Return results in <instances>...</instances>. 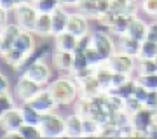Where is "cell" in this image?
I'll return each instance as SVG.
<instances>
[{"label": "cell", "mask_w": 157, "mask_h": 139, "mask_svg": "<svg viewBox=\"0 0 157 139\" xmlns=\"http://www.w3.org/2000/svg\"><path fill=\"white\" fill-rule=\"evenodd\" d=\"M45 87L49 89V92L52 94V97L56 99L59 106H73V103L80 96L78 82L72 75H63V77L54 78Z\"/></svg>", "instance_id": "cell-1"}, {"label": "cell", "mask_w": 157, "mask_h": 139, "mask_svg": "<svg viewBox=\"0 0 157 139\" xmlns=\"http://www.w3.org/2000/svg\"><path fill=\"white\" fill-rule=\"evenodd\" d=\"M39 127L44 134V137H49V139L65 137L67 136V118L58 115L56 111L42 113Z\"/></svg>", "instance_id": "cell-2"}, {"label": "cell", "mask_w": 157, "mask_h": 139, "mask_svg": "<svg viewBox=\"0 0 157 139\" xmlns=\"http://www.w3.org/2000/svg\"><path fill=\"white\" fill-rule=\"evenodd\" d=\"M91 37H93V47L105 59L112 57L117 52V42L113 40V35L110 31H107L105 28H98L94 31H91Z\"/></svg>", "instance_id": "cell-3"}, {"label": "cell", "mask_w": 157, "mask_h": 139, "mask_svg": "<svg viewBox=\"0 0 157 139\" xmlns=\"http://www.w3.org/2000/svg\"><path fill=\"white\" fill-rule=\"evenodd\" d=\"M44 89V85H40L39 82L32 80L26 75H19L16 80V85H14V97L21 103H28L30 99H33L35 96L39 94L40 90Z\"/></svg>", "instance_id": "cell-4"}, {"label": "cell", "mask_w": 157, "mask_h": 139, "mask_svg": "<svg viewBox=\"0 0 157 139\" xmlns=\"http://www.w3.org/2000/svg\"><path fill=\"white\" fill-rule=\"evenodd\" d=\"M12 14H14V21L21 26V30L33 31L37 17H39V11H37L35 4H23V5L14 7Z\"/></svg>", "instance_id": "cell-5"}, {"label": "cell", "mask_w": 157, "mask_h": 139, "mask_svg": "<svg viewBox=\"0 0 157 139\" xmlns=\"http://www.w3.org/2000/svg\"><path fill=\"white\" fill-rule=\"evenodd\" d=\"M136 63H138V57L135 56H129L126 52H121L117 50L112 57L107 59V64L112 71H117V73H128V75H135V70H136Z\"/></svg>", "instance_id": "cell-6"}, {"label": "cell", "mask_w": 157, "mask_h": 139, "mask_svg": "<svg viewBox=\"0 0 157 139\" xmlns=\"http://www.w3.org/2000/svg\"><path fill=\"white\" fill-rule=\"evenodd\" d=\"M23 123H25V118H23V113H21L19 106H12V108L2 110V113H0V125L4 129V132L19 130Z\"/></svg>", "instance_id": "cell-7"}, {"label": "cell", "mask_w": 157, "mask_h": 139, "mask_svg": "<svg viewBox=\"0 0 157 139\" xmlns=\"http://www.w3.org/2000/svg\"><path fill=\"white\" fill-rule=\"evenodd\" d=\"M89 23H91L89 17H86L84 14H80L78 11H73V12H70V19H68L67 30L70 33L75 35L77 38H82L84 35L91 33Z\"/></svg>", "instance_id": "cell-8"}, {"label": "cell", "mask_w": 157, "mask_h": 139, "mask_svg": "<svg viewBox=\"0 0 157 139\" xmlns=\"http://www.w3.org/2000/svg\"><path fill=\"white\" fill-rule=\"evenodd\" d=\"M25 75L26 77H30L32 80H35V82H39L40 85H47V83L51 82V77H52V70H51V66L47 64V63L44 61V59H39V61H35L32 66L25 71Z\"/></svg>", "instance_id": "cell-9"}, {"label": "cell", "mask_w": 157, "mask_h": 139, "mask_svg": "<svg viewBox=\"0 0 157 139\" xmlns=\"http://www.w3.org/2000/svg\"><path fill=\"white\" fill-rule=\"evenodd\" d=\"M21 31H23L21 26L16 21L9 23V24H6L2 28V33H0V54H6L7 50H11L14 47V42L17 40Z\"/></svg>", "instance_id": "cell-10"}, {"label": "cell", "mask_w": 157, "mask_h": 139, "mask_svg": "<svg viewBox=\"0 0 157 139\" xmlns=\"http://www.w3.org/2000/svg\"><path fill=\"white\" fill-rule=\"evenodd\" d=\"M28 103L33 106L37 111H40V113L56 111V108H59V104H58L56 99L52 97V94L49 92V89H47V87H44V89L40 90V92L35 96L33 99H30Z\"/></svg>", "instance_id": "cell-11"}, {"label": "cell", "mask_w": 157, "mask_h": 139, "mask_svg": "<svg viewBox=\"0 0 157 139\" xmlns=\"http://www.w3.org/2000/svg\"><path fill=\"white\" fill-rule=\"evenodd\" d=\"M51 59H52V66H54L56 71H61L63 75H72V70H73V52L54 49V50H52V54H51Z\"/></svg>", "instance_id": "cell-12"}, {"label": "cell", "mask_w": 157, "mask_h": 139, "mask_svg": "<svg viewBox=\"0 0 157 139\" xmlns=\"http://www.w3.org/2000/svg\"><path fill=\"white\" fill-rule=\"evenodd\" d=\"M155 118H157V111L143 106L140 111H136L135 115H131V123L138 130H148V127L152 125V122Z\"/></svg>", "instance_id": "cell-13"}, {"label": "cell", "mask_w": 157, "mask_h": 139, "mask_svg": "<svg viewBox=\"0 0 157 139\" xmlns=\"http://www.w3.org/2000/svg\"><path fill=\"white\" fill-rule=\"evenodd\" d=\"M35 37H37V35H35L33 31H25V30H23L21 33H19V37H17V40L14 42V49H17L25 56H30L35 49H37V38H35Z\"/></svg>", "instance_id": "cell-14"}, {"label": "cell", "mask_w": 157, "mask_h": 139, "mask_svg": "<svg viewBox=\"0 0 157 139\" xmlns=\"http://www.w3.org/2000/svg\"><path fill=\"white\" fill-rule=\"evenodd\" d=\"M128 37H131V38L138 40V42H143V40L148 38V23L143 21L138 14H136L135 17H133V21H131V24H129L128 28Z\"/></svg>", "instance_id": "cell-15"}, {"label": "cell", "mask_w": 157, "mask_h": 139, "mask_svg": "<svg viewBox=\"0 0 157 139\" xmlns=\"http://www.w3.org/2000/svg\"><path fill=\"white\" fill-rule=\"evenodd\" d=\"M78 90H80V96L89 97V99H93V97H96V96H100L101 92H103L96 75L87 77V78H84V80H78Z\"/></svg>", "instance_id": "cell-16"}, {"label": "cell", "mask_w": 157, "mask_h": 139, "mask_svg": "<svg viewBox=\"0 0 157 139\" xmlns=\"http://www.w3.org/2000/svg\"><path fill=\"white\" fill-rule=\"evenodd\" d=\"M67 118V137H84V118L72 111Z\"/></svg>", "instance_id": "cell-17"}, {"label": "cell", "mask_w": 157, "mask_h": 139, "mask_svg": "<svg viewBox=\"0 0 157 139\" xmlns=\"http://www.w3.org/2000/svg\"><path fill=\"white\" fill-rule=\"evenodd\" d=\"M68 19H70V11L67 7H59L56 11L52 12V37L67 31V26H68Z\"/></svg>", "instance_id": "cell-18"}, {"label": "cell", "mask_w": 157, "mask_h": 139, "mask_svg": "<svg viewBox=\"0 0 157 139\" xmlns=\"http://www.w3.org/2000/svg\"><path fill=\"white\" fill-rule=\"evenodd\" d=\"M33 33L40 38H47L52 37V14H45V12H39L37 23H35Z\"/></svg>", "instance_id": "cell-19"}, {"label": "cell", "mask_w": 157, "mask_h": 139, "mask_svg": "<svg viewBox=\"0 0 157 139\" xmlns=\"http://www.w3.org/2000/svg\"><path fill=\"white\" fill-rule=\"evenodd\" d=\"M52 38H54V49L73 52L78 47V38L73 33H70L68 30L63 31V33H59V35H56V37H52Z\"/></svg>", "instance_id": "cell-20"}, {"label": "cell", "mask_w": 157, "mask_h": 139, "mask_svg": "<svg viewBox=\"0 0 157 139\" xmlns=\"http://www.w3.org/2000/svg\"><path fill=\"white\" fill-rule=\"evenodd\" d=\"M115 38H117V50L138 57L141 42H138V40H135V38H131V37H128V35H121V37H115Z\"/></svg>", "instance_id": "cell-21"}, {"label": "cell", "mask_w": 157, "mask_h": 139, "mask_svg": "<svg viewBox=\"0 0 157 139\" xmlns=\"http://www.w3.org/2000/svg\"><path fill=\"white\" fill-rule=\"evenodd\" d=\"M73 11H78L80 14H84L86 17H89L91 21H98L100 14H98V0H78L77 7Z\"/></svg>", "instance_id": "cell-22"}, {"label": "cell", "mask_w": 157, "mask_h": 139, "mask_svg": "<svg viewBox=\"0 0 157 139\" xmlns=\"http://www.w3.org/2000/svg\"><path fill=\"white\" fill-rule=\"evenodd\" d=\"M73 111H75L77 115H80L82 118L93 117V115H94V103H93V99H89V97L78 96L77 101L73 103Z\"/></svg>", "instance_id": "cell-23"}, {"label": "cell", "mask_w": 157, "mask_h": 139, "mask_svg": "<svg viewBox=\"0 0 157 139\" xmlns=\"http://www.w3.org/2000/svg\"><path fill=\"white\" fill-rule=\"evenodd\" d=\"M96 78H98V82L101 85V90L103 92H110L112 90V77H113V71L107 64H101V66L96 68Z\"/></svg>", "instance_id": "cell-24"}, {"label": "cell", "mask_w": 157, "mask_h": 139, "mask_svg": "<svg viewBox=\"0 0 157 139\" xmlns=\"http://www.w3.org/2000/svg\"><path fill=\"white\" fill-rule=\"evenodd\" d=\"M21 108V113H23V118H25V123H32V125H39L40 123V118H42V113L37 111L30 103H21L19 104Z\"/></svg>", "instance_id": "cell-25"}, {"label": "cell", "mask_w": 157, "mask_h": 139, "mask_svg": "<svg viewBox=\"0 0 157 139\" xmlns=\"http://www.w3.org/2000/svg\"><path fill=\"white\" fill-rule=\"evenodd\" d=\"M155 57H157V42L150 38L143 40L140 47L138 59H155Z\"/></svg>", "instance_id": "cell-26"}, {"label": "cell", "mask_w": 157, "mask_h": 139, "mask_svg": "<svg viewBox=\"0 0 157 139\" xmlns=\"http://www.w3.org/2000/svg\"><path fill=\"white\" fill-rule=\"evenodd\" d=\"M101 132V122L94 117L84 118V137H98Z\"/></svg>", "instance_id": "cell-27"}, {"label": "cell", "mask_w": 157, "mask_h": 139, "mask_svg": "<svg viewBox=\"0 0 157 139\" xmlns=\"http://www.w3.org/2000/svg\"><path fill=\"white\" fill-rule=\"evenodd\" d=\"M19 134H21L23 139H40L44 137V134L40 130L39 125H32V123H23L21 129H19Z\"/></svg>", "instance_id": "cell-28"}, {"label": "cell", "mask_w": 157, "mask_h": 139, "mask_svg": "<svg viewBox=\"0 0 157 139\" xmlns=\"http://www.w3.org/2000/svg\"><path fill=\"white\" fill-rule=\"evenodd\" d=\"M155 71H157L155 59H138L135 75H148V73H155Z\"/></svg>", "instance_id": "cell-29"}, {"label": "cell", "mask_w": 157, "mask_h": 139, "mask_svg": "<svg viewBox=\"0 0 157 139\" xmlns=\"http://www.w3.org/2000/svg\"><path fill=\"white\" fill-rule=\"evenodd\" d=\"M135 89H136V78L131 77L126 83H122L121 87L110 90V92H115V94H119L121 97H124V99H126V97H131V96L135 94Z\"/></svg>", "instance_id": "cell-30"}, {"label": "cell", "mask_w": 157, "mask_h": 139, "mask_svg": "<svg viewBox=\"0 0 157 139\" xmlns=\"http://www.w3.org/2000/svg\"><path fill=\"white\" fill-rule=\"evenodd\" d=\"M35 7L39 12H45V14H52V12L61 7L59 0H35Z\"/></svg>", "instance_id": "cell-31"}, {"label": "cell", "mask_w": 157, "mask_h": 139, "mask_svg": "<svg viewBox=\"0 0 157 139\" xmlns=\"http://www.w3.org/2000/svg\"><path fill=\"white\" fill-rule=\"evenodd\" d=\"M135 78L140 85L147 87L148 90H157V71L148 75H135Z\"/></svg>", "instance_id": "cell-32"}, {"label": "cell", "mask_w": 157, "mask_h": 139, "mask_svg": "<svg viewBox=\"0 0 157 139\" xmlns=\"http://www.w3.org/2000/svg\"><path fill=\"white\" fill-rule=\"evenodd\" d=\"M91 66L87 57H86V50H80V49H75L73 50V71H78V70H84V68Z\"/></svg>", "instance_id": "cell-33"}, {"label": "cell", "mask_w": 157, "mask_h": 139, "mask_svg": "<svg viewBox=\"0 0 157 139\" xmlns=\"http://www.w3.org/2000/svg\"><path fill=\"white\" fill-rule=\"evenodd\" d=\"M138 7L145 16L157 19V0H140Z\"/></svg>", "instance_id": "cell-34"}, {"label": "cell", "mask_w": 157, "mask_h": 139, "mask_svg": "<svg viewBox=\"0 0 157 139\" xmlns=\"http://www.w3.org/2000/svg\"><path fill=\"white\" fill-rule=\"evenodd\" d=\"M86 57H87V61H89L91 66H94V68H98V66H101V64H105V63H107V59H105V57H103V56H101L100 52L93 47V45L86 50Z\"/></svg>", "instance_id": "cell-35"}, {"label": "cell", "mask_w": 157, "mask_h": 139, "mask_svg": "<svg viewBox=\"0 0 157 139\" xmlns=\"http://www.w3.org/2000/svg\"><path fill=\"white\" fill-rule=\"evenodd\" d=\"M143 106H145V103L140 101L138 97H135V96H131V97H126V99H124V110L128 111L129 115H135L136 111H140Z\"/></svg>", "instance_id": "cell-36"}, {"label": "cell", "mask_w": 157, "mask_h": 139, "mask_svg": "<svg viewBox=\"0 0 157 139\" xmlns=\"http://www.w3.org/2000/svg\"><path fill=\"white\" fill-rule=\"evenodd\" d=\"M100 137H121V130H119V127L112 122L101 123Z\"/></svg>", "instance_id": "cell-37"}, {"label": "cell", "mask_w": 157, "mask_h": 139, "mask_svg": "<svg viewBox=\"0 0 157 139\" xmlns=\"http://www.w3.org/2000/svg\"><path fill=\"white\" fill-rule=\"evenodd\" d=\"M131 77H135V75H128V73H117L113 71V77H112V90L121 87L122 83H126Z\"/></svg>", "instance_id": "cell-38"}, {"label": "cell", "mask_w": 157, "mask_h": 139, "mask_svg": "<svg viewBox=\"0 0 157 139\" xmlns=\"http://www.w3.org/2000/svg\"><path fill=\"white\" fill-rule=\"evenodd\" d=\"M16 97L11 96V92H4V94H0V106H2V110H7V108H12V106H16Z\"/></svg>", "instance_id": "cell-39"}, {"label": "cell", "mask_w": 157, "mask_h": 139, "mask_svg": "<svg viewBox=\"0 0 157 139\" xmlns=\"http://www.w3.org/2000/svg\"><path fill=\"white\" fill-rule=\"evenodd\" d=\"M145 106L157 111V90H148V96L145 99Z\"/></svg>", "instance_id": "cell-40"}, {"label": "cell", "mask_w": 157, "mask_h": 139, "mask_svg": "<svg viewBox=\"0 0 157 139\" xmlns=\"http://www.w3.org/2000/svg\"><path fill=\"white\" fill-rule=\"evenodd\" d=\"M110 9H112V0H98V14H100V17L103 14L110 12Z\"/></svg>", "instance_id": "cell-41"}, {"label": "cell", "mask_w": 157, "mask_h": 139, "mask_svg": "<svg viewBox=\"0 0 157 139\" xmlns=\"http://www.w3.org/2000/svg\"><path fill=\"white\" fill-rule=\"evenodd\" d=\"M135 97H138L140 101H143L145 103V99H147V96H148V89L147 87H143V85H140V83L136 82V89H135Z\"/></svg>", "instance_id": "cell-42"}, {"label": "cell", "mask_w": 157, "mask_h": 139, "mask_svg": "<svg viewBox=\"0 0 157 139\" xmlns=\"http://www.w3.org/2000/svg\"><path fill=\"white\" fill-rule=\"evenodd\" d=\"M119 130H121V137H133V134H135L133 123H126V125H122Z\"/></svg>", "instance_id": "cell-43"}, {"label": "cell", "mask_w": 157, "mask_h": 139, "mask_svg": "<svg viewBox=\"0 0 157 139\" xmlns=\"http://www.w3.org/2000/svg\"><path fill=\"white\" fill-rule=\"evenodd\" d=\"M4 92H11V85H9V78L2 73L0 75V94H4Z\"/></svg>", "instance_id": "cell-44"}, {"label": "cell", "mask_w": 157, "mask_h": 139, "mask_svg": "<svg viewBox=\"0 0 157 139\" xmlns=\"http://www.w3.org/2000/svg\"><path fill=\"white\" fill-rule=\"evenodd\" d=\"M148 38L157 42V19H154L152 23H148Z\"/></svg>", "instance_id": "cell-45"}, {"label": "cell", "mask_w": 157, "mask_h": 139, "mask_svg": "<svg viewBox=\"0 0 157 139\" xmlns=\"http://www.w3.org/2000/svg\"><path fill=\"white\" fill-rule=\"evenodd\" d=\"M9 12L11 11H7V9H2L0 7V26L4 28L6 24H9Z\"/></svg>", "instance_id": "cell-46"}, {"label": "cell", "mask_w": 157, "mask_h": 139, "mask_svg": "<svg viewBox=\"0 0 157 139\" xmlns=\"http://www.w3.org/2000/svg\"><path fill=\"white\" fill-rule=\"evenodd\" d=\"M0 7L12 12L14 11V7H16V0H0Z\"/></svg>", "instance_id": "cell-47"}, {"label": "cell", "mask_w": 157, "mask_h": 139, "mask_svg": "<svg viewBox=\"0 0 157 139\" xmlns=\"http://www.w3.org/2000/svg\"><path fill=\"white\" fill-rule=\"evenodd\" d=\"M147 134H148V139H157V118L152 122V125L148 127Z\"/></svg>", "instance_id": "cell-48"}, {"label": "cell", "mask_w": 157, "mask_h": 139, "mask_svg": "<svg viewBox=\"0 0 157 139\" xmlns=\"http://www.w3.org/2000/svg\"><path fill=\"white\" fill-rule=\"evenodd\" d=\"M61 2V5L63 7H67V9H75L78 4V0H59Z\"/></svg>", "instance_id": "cell-49"}, {"label": "cell", "mask_w": 157, "mask_h": 139, "mask_svg": "<svg viewBox=\"0 0 157 139\" xmlns=\"http://www.w3.org/2000/svg\"><path fill=\"white\" fill-rule=\"evenodd\" d=\"M23 4H35V0H16V7L23 5Z\"/></svg>", "instance_id": "cell-50"}, {"label": "cell", "mask_w": 157, "mask_h": 139, "mask_svg": "<svg viewBox=\"0 0 157 139\" xmlns=\"http://www.w3.org/2000/svg\"><path fill=\"white\" fill-rule=\"evenodd\" d=\"M131 2H135V4H138V2H140V0H131Z\"/></svg>", "instance_id": "cell-51"}, {"label": "cell", "mask_w": 157, "mask_h": 139, "mask_svg": "<svg viewBox=\"0 0 157 139\" xmlns=\"http://www.w3.org/2000/svg\"><path fill=\"white\" fill-rule=\"evenodd\" d=\"M155 66H157V57H155Z\"/></svg>", "instance_id": "cell-52"}]
</instances>
